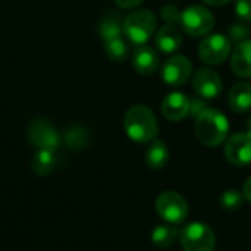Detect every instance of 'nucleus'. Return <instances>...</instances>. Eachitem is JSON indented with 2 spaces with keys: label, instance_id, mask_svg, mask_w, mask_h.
I'll return each mask as SVG.
<instances>
[{
  "label": "nucleus",
  "instance_id": "nucleus-19",
  "mask_svg": "<svg viewBox=\"0 0 251 251\" xmlns=\"http://www.w3.org/2000/svg\"><path fill=\"white\" fill-rule=\"evenodd\" d=\"M124 32V22L119 19L118 15H107L101 19L99 25V34L106 41L119 38Z\"/></svg>",
  "mask_w": 251,
  "mask_h": 251
},
{
  "label": "nucleus",
  "instance_id": "nucleus-30",
  "mask_svg": "<svg viewBox=\"0 0 251 251\" xmlns=\"http://www.w3.org/2000/svg\"><path fill=\"white\" fill-rule=\"evenodd\" d=\"M247 129H249V132L251 134V116L249 118V122H247Z\"/></svg>",
  "mask_w": 251,
  "mask_h": 251
},
{
  "label": "nucleus",
  "instance_id": "nucleus-5",
  "mask_svg": "<svg viewBox=\"0 0 251 251\" xmlns=\"http://www.w3.org/2000/svg\"><path fill=\"white\" fill-rule=\"evenodd\" d=\"M179 24L188 35L203 37L213 29L215 18L210 10L203 6H190L182 10Z\"/></svg>",
  "mask_w": 251,
  "mask_h": 251
},
{
  "label": "nucleus",
  "instance_id": "nucleus-18",
  "mask_svg": "<svg viewBox=\"0 0 251 251\" xmlns=\"http://www.w3.org/2000/svg\"><path fill=\"white\" fill-rule=\"evenodd\" d=\"M32 171L34 174L40 175V176H44V175H49L54 166H56V156H54V150H46V149H41L38 150L34 157H32Z\"/></svg>",
  "mask_w": 251,
  "mask_h": 251
},
{
  "label": "nucleus",
  "instance_id": "nucleus-21",
  "mask_svg": "<svg viewBox=\"0 0 251 251\" xmlns=\"http://www.w3.org/2000/svg\"><path fill=\"white\" fill-rule=\"evenodd\" d=\"M104 51H106L107 57L113 62H124L129 53L126 43L121 37L106 41L104 43Z\"/></svg>",
  "mask_w": 251,
  "mask_h": 251
},
{
  "label": "nucleus",
  "instance_id": "nucleus-13",
  "mask_svg": "<svg viewBox=\"0 0 251 251\" xmlns=\"http://www.w3.org/2000/svg\"><path fill=\"white\" fill-rule=\"evenodd\" d=\"M132 66L140 75H153L159 66L157 53L149 46H140L134 51Z\"/></svg>",
  "mask_w": 251,
  "mask_h": 251
},
{
  "label": "nucleus",
  "instance_id": "nucleus-20",
  "mask_svg": "<svg viewBox=\"0 0 251 251\" xmlns=\"http://www.w3.org/2000/svg\"><path fill=\"white\" fill-rule=\"evenodd\" d=\"M176 237H179V232L176 231V228L169 226V225H160V226L154 228V231L151 234V241L156 247L166 249L174 244Z\"/></svg>",
  "mask_w": 251,
  "mask_h": 251
},
{
  "label": "nucleus",
  "instance_id": "nucleus-7",
  "mask_svg": "<svg viewBox=\"0 0 251 251\" xmlns=\"http://www.w3.org/2000/svg\"><path fill=\"white\" fill-rule=\"evenodd\" d=\"M231 53V41L224 34H212L203 38L199 46V56L209 65L224 63Z\"/></svg>",
  "mask_w": 251,
  "mask_h": 251
},
{
  "label": "nucleus",
  "instance_id": "nucleus-16",
  "mask_svg": "<svg viewBox=\"0 0 251 251\" xmlns=\"http://www.w3.org/2000/svg\"><path fill=\"white\" fill-rule=\"evenodd\" d=\"M182 43V35L179 32V29L172 25V24H166L163 25L156 35V46L163 51V53H172L175 51Z\"/></svg>",
  "mask_w": 251,
  "mask_h": 251
},
{
  "label": "nucleus",
  "instance_id": "nucleus-12",
  "mask_svg": "<svg viewBox=\"0 0 251 251\" xmlns=\"http://www.w3.org/2000/svg\"><path fill=\"white\" fill-rule=\"evenodd\" d=\"M191 110V100L182 93H172L162 103V113L169 121H181Z\"/></svg>",
  "mask_w": 251,
  "mask_h": 251
},
{
  "label": "nucleus",
  "instance_id": "nucleus-17",
  "mask_svg": "<svg viewBox=\"0 0 251 251\" xmlns=\"http://www.w3.org/2000/svg\"><path fill=\"white\" fill-rule=\"evenodd\" d=\"M169 160V149L160 140H153V144L146 153V162L151 169H162Z\"/></svg>",
  "mask_w": 251,
  "mask_h": 251
},
{
  "label": "nucleus",
  "instance_id": "nucleus-25",
  "mask_svg": "<svg viewBox=\"0 0 251 251\" xmlns=\"http://www.w3.org/2000/svg\"><path fill=\"white\" fill-rule=\"evenodd\" d=\"M235 10H237V15H238L243 21L250 22L251 0H237V1H235Z\"/></svg>",
  "mask_w": 251,
  "mask_h": 251
},
{
  "label": "nucleus",
  "instance_id": "nucleus-29",
  "mask_svg": "<svg viewBox=\"0 0 251 251\" xmlns=\"http://www.w3.org/2000/svg\"><path fill=\"white\" fill-rule=\"evenodd\" d=\"M203 1L207 3V4H212V6H222V4H225V3H228L231 0H203Z\"/></svg>",
  "mask_w": 251,
  "mask_h": 251
},
{
  "label": "nucleus",
  "instance_id": "nucleus-10",
  "mask_svg": "<svg viewBox=\"0 0 251 251\" xmlns=\"http://www.w3.org/2000/svg\"><path fill=\"white\" fill-rule=\"evenodd\" d=\"M193 85L197 94L204 99H215L222 93V79L218 72L210 68H200L193 76Z\"/></svg>",
  "mask_w": 251,
  "mask_h": 251
},
{
  "label": "nucleus",
  "instance_id": "nucleus-24",
  "mask_svg": "<svg viewBox=\"0 0 251 251\" xmlns=\"http://www.w3.org/2000/svg\"><path fill=\"white\" fill-rule=\"evenodd\" d=\"M181 10L176 7V6H174V4H169V6H165L163 9H162V18L165 19V22H168V24H179V21H181Z\"/></svg>",
  "mask_w": 251,
  "mask_h": 251
},
{
  "label": "nucleus",
  "instance_id": "nucleus-6",
  "mask_svg": "<svg viewBox=\"0 0 251 251\" xmlns=\"http://www.w3.org/2000/svg\"><path fill=\"white\" fill-rule=\"evenodd\" d=\"M156 212L169 224H181L188 216V203L175 191H165L156 200Z\"/></svg>",
  "mask_w": 251,
  "mask_h": 251
},
{
  "label": "nucleus",
  "instance_id": "nucleus-14",
  "mask_svg": "<svg viewBox=\"0 0 251 251\" xmlns=\"http://www.w3.org/2000/svg\"><path fill=\"white\" fill-rule=\"evenodd\" d=\"M231 66L237 75L251 78V40H243L238 43L232 53Z\"/></svg>",
  "mask_w": 251,
  "mask_h": 251
},
{
  "label": "nucleus",
  "instance_id": "nucleus-8",
  "mask_svg": "<svg viewBox=\"0 0 251 251\" xmlns=\"http://www.w3.org/2000/svg\"><path fill=\"white\" fill-rule=\"evenodd\" d=\"M28 140L38 150H56L60 143L56 128L46 119H35L28 128Z\"/></svg>",
  "mask_w": 251,
  "mask_h": 251
},
{
  "label": "nucleus",
  "instance_id": "nucleus-3",
  "mask_svg": "<svg viewBox=\"0 0 251 251\" xmlns=\"http://www.w3.org/2000/svg\"><path fill=\"white\" fill-rule=\"evenodd\" d=\"M179 243L184 251H215L216 235L209 225L194 222L179 232Z\"/></svg>",
  "mask_w": 251,
  "mask_h": 251
},
{
  "label": "nucleus",
  "instance_id": "nucleus-23",
  "mask_svg": "<svg viewBox=\"0 0 251 251\" xmlns=\"http://www.w3.org/2000/svg\"><path fill=\"white\" fill-rule=\"evenodd\" d=\"M244 194L238 190H228L221 197V206L225 210H237L243 206Z\"/></svg>",
  "mask_w": 251,
  "mask_h": 251
},
{
  "label": "nucleus",
  "instance_id": "nucleus-2",
  "mask_svg": "<svg viewBox=\"0 0 251 251\" xmlns=\"http://www.w3.org/2000/svg\"><path fill=\"white\" fill-rule=\"evenodd\" d=\"M229 132V122L224 113L215 109H204L196 121V134L199 140L209 147L222 144Z\"/></svg>",
  "mask_w": 251,
  "mask_h": 251
},
{
  "label": "nucleus",
  "instance_id": "nucleus-22",
  "mask_svg": "<svg viewBox=\"0 0 251 251\" xmlns=\"http://www.w3.org/2000/svg\"><path fill=\"white\" fill-rule=\"evenodd\" d=\"M65 141H66L68 147H71L72 150L84 149L88 144V132L81 126H74L66 131Z\"/></svg>",
  "mask_w": 251,
  "mask_h": 251
},
{
  "label": "nucleus",
  "instance_id": "nucleus-11",
  "mask_svg": "<svg viewBox=\"0 0 251 251\" xmlns=\"http://www.w3.org/2000/svg\"><path fill=\"white\" fill-rule=\"evenodd\" d=\"M191 71L193 65L185 56H174L166 60L162 71V76L168 85L178 87L188 81V78L191 76Z\"/></svg>",
  "mask_w": 251,
  "mask_h": 251
},
{
  "label": "nucleus",
  "instance_id": "nucleus-28",
  "mask_svg": "<svg viewBox=\"0 0 251 251\" xmlns=\"http://www.w3.org/2000/svg\"><path fill=\"white\" fill-rule=\"evenodd\" d=\"M243 194H244V197H246V200L251 203V176L246 181V184H244V187H243Z\"/></svg>",
  "mask_w": 251,
  "mask_h": 251
},
{
  "label": "nucleus",
  "instance_id": "nucleus-26",
  "mask_svg": "<svg viewBox=\"0 0 251 251\" xmlns=\"http://www.w3.org/2000/svg\"><path fill=\"white\" fill-rule=\"evenodd\" d=\"M249 32H250V29L244 24H234V25L229 26V35L235 41L244 40L249 35Z\"/></svg>",
  "mask_w": 251,
  "mask_h": 251
},
{
  "label": "nucleus",
  "instance_id": "nucleus-27",
  "mask_svg": "<svg viewBox=\"0 0 251 251\" xmlns=\"http://www.w3.org/2000/svg\"><path fill=\"white\" fill-rule=\"evenodd\" d=\"M143 0H115V3L121 7V9H132L137 7Z\"/></svg>",
  "mask_w": 251,
  "mask_h": 251
},
{
  "label": "nucleus",
  "instance_id": "nucleus-4",
  "mask_svg": "<svg viewBox=\"0 0 251 251\" xmlns=\"http://www.w3.org/2000/svg\"><path fill=\"white\" fill-rule=\"evenodd\" d=\"M156 29V16L147 10H135L124 19V34L135 44H144Z\"/></svg>",
  "mask_w": 251,
  "mask_h": 251
},
{
  "label": "nucleus",
  "instance_id": "nucleus-15",
  "mask_svg": "<svg viewBox=\"0 0 251 251\" xmlns=\"http://www.w3.org/2000/svg\"><path fill=\"white\" fill-rule=\"evenodd\" d=\"M228 103L229 107L237 113H243L251 109V84L237 82L228 94Z\"/></svg>",
  "mask_w": 251,
  "mask_h": 251
},
{
  "label": "nucleus",
  "instance_id": "nucleus-9",
  "mask_svg": "<svg viewBox=\"0 0 251 251\" xmlns=\"http://www.w3.org/2000/svg\"><path fill=\"white\" fill-rule=\"evenodd\" d=\"M225 157L235 166H246L251 163V134H234L225 144Z\"/></svg>",
  "mask_w": 251,
  "mask_h": 251
},
{
  "label": "nucleus",
  "instance_id": "nucleus-1",
  "mask_svg": "<svg viewBox=\"0 0 251 251\" xmlns=\"http://www.w3.org/2000/svg\"><path fill=\"white\" fill-rule=\"evenodd\" d=\"M124 128L126 135L135 143H150L159 132L153 112L143 104L132 106L126 112L124 118Z\"/></svg>",
  "mask_w": 251,
  "mask_h": 251
}]
</instances>
